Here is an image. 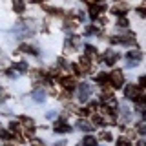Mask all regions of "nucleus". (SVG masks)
Masks as SVG:
<instances>
[{"label": "nucleus", "mask_w": 146, "mask_h": 146, "mask_svg": "<svg viewBox=\"0 0 146 146\" xmlns=\"http://www.w3.org/2000/svg\"><path fill=\"white\" fill-rule=\"evenodd\" d=\"M77 126H79L80 130H86V131H90V130H91V124H90L88 121H84V119H80V121L77 122Z\"/></svg>", "instance_id": "8"}, {"label": "nucleus", "mask_w": 146, "mask_h": 146, "mask_svg": "<svg viewBox=\"0 0 146 146\" xmlns=\"http://www.w3.org/2000/svg\"><path fill=\"white\" fill-rule=\"evenodd\" d=\"M33 2H40V0H33Z\"/></svg>", "instance_id": "30"}, {"label": "nucleus", "mask_w": 146, "mask_h": 146, "mask_svg": "<svg viewBox=\"0 0 146 146\" xmlns=\"http://www.w3.org/2000/svg\"><path fill=\"white\" fill-rule=\"evenodd\" d=\"M44 97H46V93H44L42 90H36L35 93H33V99H35V100H38V102H40V100H44Z\"/></svg>", "instance_id": "12"}, {"label": "nucleus", "mask_w": 146, "mask_h": 146, "mask_svg": "<svg viewBox=\"0 0 146 146\" xmlns=\"http://www.w3.org/2000/svg\"><path fill=\"white\" fill-rule=\"evenodd\" d=\"M137 146H146V141H144V139L139 141V143H137Z\"/></svg>", "instance_id": "28"}, {"label": "nucleus", "mask_w": 146, "mask_h": 146, "mask_svg": "<svg viewBox=\"0 0 146 146\" xmlns=\"http://www.w3.org/2000/svg\"><path fill=\"white\" fill-rule=\"evenodd\" d=\"M90 93H91L90 84H80V86H79V99H80V100H86V99L90 97Z\"/></svg>", "instance_id": "4"}, {"label": "nucleus", "mask_w": 146, "mask_h": 146, "mask_svg": "<svg viewBox=\"0 0 146 146\" xmlns=\"http://www.w3.org/2000/svg\"><path fill=\"white\" fill-rule=\"evenodd\" d=\"M7 75L9 77H17V68H15V70H7Z\"/></svg>", "instance_id": "26"}, {"label": "nucleus", "mask_w": 146, "mask_h": 146, "mask_svg": "<svg viewBox=\"0 0 146 146\" xmlns=\"http://www.w3.org/2000/svg\"><path fill=\"white\" fill-rule=\"evenodd\" d=\"M93 122H95V124H99V126H100V124H104L106 121H104V119H100L99 115H95V117H93Z\"/></svg>", "instance_id": "20"}, {"label": "nucleus", "mask_w": 146, "mask_h": 146, "mask_svg": "<svg viewBox=\"0 0 146 146\" xmlns=\"http://www.w3.org/2000/svg\"><path fill=\"white\" fill-rule=\"evenodd\" d=\"M110 82H111L115 88H121L122 86V82H124V75H122V71H111L110 73Z\"/></svg>", "instance_id": "1"}, {"label": "nucleus", "mask_w": 146, "mask_h": 146, "mask_svg": "<svg viewBox=\"0 0 146 146\" xmlns=\"http://www.w3.org/2000/svg\"><path fill=\"white\" fill-rule=\"evenodd\" d=\"M100 139L102 141H111L113 137H111V133H108V131H100Z\"/></svg>", "instance_id": "16"}, {"label": "nucleus", "mask_w": 146, "mask_h": 146, "mask_svg": "<svg viewBox=\"0 0 146 146\" xmlns=\"http://www.w3.org/2000/svg\"><path fill=\"white\" fill-rule=\"evenodd\" d=\"M55 130L60 131V133H68V131H71V128L68 126L66 122H64V119H60V121H58L57 124H55Z\"/></svg>", "instance_id": "6"}, {"label": "nucleus", "mask_w": 146, "mask_h": 146, "mask_svg": "<svg viewBox=\"0 0 146 146\" xmlns=\"http://www.w3.org/2000/svg\"><path fill=\"white\" fill-rule=\"evenodd\" d=\"M137 13H139V17H146V9L144 7H139V9H137Z\"/></svg>", "instance_id": "24"}, {"label": "nucleus", "mask_w": 146, "mask_h": 146, "mask_svg": "<svg viewBox=\"0 0 146 146\" xmlns=\"http://www.w3.org/2000/svg\"><path fill=\"white\" fill-rule=\"evenodd\" d=\"M9 146H13V144H9Z\"/></svg>", "instance_id": "31"}, {"label": "nucleus", "mask_w": 146, "mask_h": 146, "mask_svg": "<svg viewBox=\"0 0 146 146\" xmlns=\"http://www.w3.org/2000/svg\"><path fill=\"white\" fill-rule=\"evenodd\" d=\"M139 84L143 86V88H146V75H144V77H141V79H139Z\"/></svg>", "instance_id": "25"}, {"label": "nucleus", "mask_w": 146, "mask_h": 146, "mask_svg": "<svg viewBox=\"0 0 146 146\" xmlns=\"http://www.w3.org/2000/svg\"><path fill=\"white\" fill-rule=\"evenodd\" d=\"M20 51H27V53H36L35 48H31V46H20Z\"/></svg>", "instance_id": "15"}, {"label": "nucleus", "mask_w": 146, "mask_h": 146, "mask_svg": "<svg viewBox=\"0 0 146 146\" xmlns=\"http://www.w3.org/2000/svg\"><path fill=\"white\" fill-rule=\"evenodd\" d=\"M124 95L128 99H139L141 97V90L137 88V86H133V84H128L126 90H124Z\"/></svg>", "instance_id": "2"}, {"label": "nucleus", "mask_w": 146, "mask_h": 146, "mask_svg": "<svg viewBox=\"0 0 146 146\" xmlns=\"http://www.w3.org/2000/svg\"><path fill=\"white\" fill-rule=\"evenodd\" d=\"M104 9H106V7H104L102 4H97V6L93 4V6L90 7V17L91 18H97L99 15H102V13H104Z\"/></svg>", "instance_id": "5"}, {"label": "nucleus", "mask_w": 146, "mask_h": 146, "mask_svg": "<svg viewBox=\"0 0 146 146\" xmlns=\"http://www.w3.org/2000/svg\"><path fill=\"white\" fill-rule=\"evenodd\" d=\"M82 144H84V146H95V144H97V141H95L91 135H86L84 141H82Z\"/></svg>", "instance_id": "10"}, {"label": "nucleus", "mask_w": 146, "mask_h": 146, "mask_svg": "<svg viewBox=\"0 0 146 146\" xmlns=\"http://www.w3.org/2000/svg\"><path fill=\"white\" fill-rule=\"evenodd\" d=\"M119 26H121V27H126L128 26V20H126V18H121V20H119Z\"/></svg>", "instance_id": "23"}, {"label": "nucleus", "mask_w": 146, "mask_h": 146, "mask_svg": "<svg viewBox=\"0 0 146 146\" xmlns=\"http://www.w3.org/2000/svg\"><path fill=\"white\" fill-rule=\"evenodd\" d=\"M0 137H2V139H11V133H9V131H6V130H2V128H0Z\"/></svg>", "instance_id": "18"}, {"label": "nucleus", "mask_w": 146, "mask_h": 146, "mask_svg": "<svg viewBox=\"0 0 146 146\" xmlns=\"http://www.w3.org/2000/svg\"><path fill=\"white\" fill-rule=\"evenodd\" d=\"M80 66H82V70H88L90 68V60L86 57H82V60H80Z\"/></svg>", "instance_id": "17"}, {"label": "nucleus", "mask_w": 146, "mask_h": 146, "mask_svg": "<svg viewBox=\"0 0 146 146\" xmlns=\"http://www.w3.org/2000/svg\"><path fill=\"white\" fill-rule=\"evenodd\" d=\"M20 121H22V124H24L26 128H33V119H27V117H22Z\"/></svg>", "instance_id": "14"}, {"label": "nucleus", "mask_w": 146, "mask_h": 146, "mask_svg": "<svg viewBox=\"0 0 146 146\" xmlns=\"http://www.w3.org/2000/svg\"><path fill=\"white\" fill-rule=\"evenodd\" d=\"M17 70H20V71H27V64H26V62L17 64Z\"/></svg>", "instance_id": "19"}, {"label": "nucleus", "mask_w": 146, "mask_h": 146, "mask_svg": "<svg viewBox=\"0 0 146 146\" xmlns=\"http://www.w3.org/2000/svg\"><path fill=\"white\" fill-rule=\"evenodd\" d=\"M102 58H104V62H106L108 66H113V64H115V60L119 58V53H115L113 49H108V51H104Z\"/></svg>", "instance_id": "3"}, {"label": "nucleus", "mask_w": 146, "mask_h": 146, "mask_svg": "<svg viewBox=\"0 0 146 146\" xmlns=\"http://www.w3.org/2000/svg\"><path fill=\"white\" fill-rule=\"evenodd\" d=\"M117 146H130V144H128L126 139H119V141H117Z\"/></svg>", "instance_id": "21"}, {"label": "nucleus", "mask_w": 146, "mask_h": 146, "mask_svg": "<svg viewBox=\"0 0 146 146\" xmlns=\"http://www.w3.org/2000/svg\"><path fill=\"white\" fill-rule=\"evenodd\" d=\"M86 2H90V4H93V2H95V0H86Z\"/></svg>", "instance_id": "29"}, {"label": "nucleus", "mask_w": 146, "mask_h": 146, "mask_svg": "<svg viewBox=\"0 0 146 146\" xmlns=\"http://www.w3.org/2000/svg\"><path fill=\"white\" fill-rule=\"evenodd\" d=\"M60 84L66 90H73V88H75V80H73V77H62V79H60Z\"/></svg>", "instance_id": "7"}, {"label": "nucleus", "mask_w": 146, "mask_h": 146, "mask_svg": "<svg viewBox=\"0 0 146 146\" xmlns=\"http://www.w3.org/2000/svg\"><path fill=\"white\" fill-rule=\"evenodd\" d=\"M31 144H33V146H44V143H42V141H38V139H33V141H31Z\"/></svg>", "instance_id": "22"}, {"label": "nucleus", "mask_w": 146, "mask_h": 146, "mask_svg": "<svg viewBox=\"0 0 146 146\" xmlns=\"http://www.w3.org/2000/svg\"><path fill=\"white\" fill-rule=\"evenodd\" d=\"M13 7H15L17 13H22L24 11V2L22 0H13Z\"/></svg>", "instance_id": "9"}, {"label": "nucleus", "mask_w": 146, "mask_h": 146, "mask_svg": "<svg viewBox=\"0 0 146 146\" xmlns=\"http://www.w3.org/2000/svg\"><path fill=\"white\" fill-rule=\"evenodd\" d=\"M108 80H110L108 73H99V75H97V82H100V84H106Z\"/></svg>", "instance_id": "11"}, {"label": "nucleus", "mask_w": 146, "mask_h": 146, "mask_svg": "<svg viewBox=\"0 0 146 146\" xmlns=\"http://www.w3.org/2000/svg\"><path fill=\"white\" fill-rule=\"evenodd\" d=\"M139 133H141V135H146V124H143V126L139 128Z\"/></svg>", "instance_id": "27"}, {"label": "nucleus", "mask_w": 146, "mask_h": 146, "mask_svg": "<svg viewBox=\"0 0 146 146\" xmlns=\"http://www.w3.org/2000/svg\"><path fill=\"white\" fill-rule=\"evenodd\" d=\"M111 11L115 13V15H122V13H126V6H115Z\"/></svg>", "instance_id": "13"}]
</instances>
